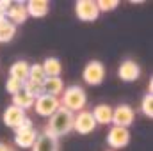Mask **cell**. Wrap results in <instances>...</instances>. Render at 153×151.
I'll list each match as a JSON object with an SVG mask.
<instances>
[{"label": "cell", "mask_w": 153, "mask_h": 151, "mask_svg": "<svg viewBox=\"0 0 153 151\" xmlns=\"http://www.w3.org/2000/svg\"><path fill=\"white\" fill-rule=\"evenodd\" d=\"M23 91H27L29 94H32L34 98H39L41 94H43V85H39V84H32V82H23Z\"/></svg>", "instance_id": "obj_25"}, {"label": "cell", "mask_w": 153, "mask_h": 151, "mask_svg": "<svg viewBox=\"0 0 153 151\" xmlns=\"http://www.w3.org/2000/svg\"><path fill=\"white\" fill-rule=\"evenodd\" d=\"M14 34H16V27L11 21H7V20L0 21V43H9L14 38Z\"/></svg>", "instance_id": "obj_20"}, {"label": "cell", "mask_w": 153, "mask_h": 151, "mask_svg": "<svg viewBox=\"0 0 153 151\" xmlns=\"http://www.w3.org/2000/svg\"><path fill=\"white\" fill-rule=\"evenodd\" d=\"M128 142H130V132H128V128L112 126L109 130V133H107V144L111 148H114V151L119 150V148L128 146Z\"/></svg>", "instance_id": "obj_7"}, {"label": "cell", "mask_w": 153, "mask_h": 151, "mask_svg": "<svg viewBox=\"0 0 153 151\" xmlns=\"http://www.w3.org/2000/svg\"><path fill=\"white\" fill-rule=\"evenodd\" d=\"M94 128H96V121L89 110H80V112L75 114V119H73V130L75 132L85 135V133H91Z\"/></svg>", "instance_id": "obj_6"}, {"label": "cell", "mask_w": 153, "mask_h": 151, "mask_svg": "<svg viewBox=\"0 0 153 151\" xmlns=\"http://www.w3.org/2000/svg\"><path fill=\"white\" fill-rule=\"evenodd\" d=\"M82 78L85 84L89 85H100L105 78V68L100 61H91L85 64L84 71H82Z\"/></svg>", "instance_id": "obj_4"}, {"label": "cell", "mask_w": 153, "mask_h": 151, "mask_svg": "<svg viewBox=\"0 0 153 151\" xmlns=\"http://www.w3.org/2000/svg\"><path fill=\"white\" fill-rule=\"evenodd\" d=\"M41 68H43L46 78H57V76L62 73V64H61V61L55 59V57L45 59V62L41 64Z\"/></svg>", "instance_id": "obj_17"}, {"label": "cell", "mask_w": 153, "mask_h": 151, "mask_svg": "<svg viewBox=\"0 0 153 151\" xmlns=\"http://www.w3.org/2000/svg\"><path fill=\"white\" fill-rule=\"evenodd\" d=\"M2 119H4V124H5V126L18 130V128L23 124V121L27 119V115H25V110H22V109L11 105V107L5 109V112H4V115H2Z\"/></svg>", "instance_id": "obj_9"}, {"label": "cell", "mask_w": 153, "mask_h": 151, "mask_svg": "<svg viewBox=\"0 0 153 151\" xmlns=\"http://www.w3.org/2000/svg\"><path fill=\"white\" fill-rule=\"evenodd\" d=\"M25 9H27V14L29 16H34V18H45L48 14V9H50V4L46 0H30L25 4Z\"/></svg>", "instance_id": "obj_14"}, {"label": "cell", "mask_w": 153, "mask_h": 151, "mask_svg": "<svg viewBox=\"0 0 153 151\" xmlns=\"http://www.w3.org/2000/svg\"><path fill=\"white\" fill-rule=\"evenodd\" d=\"M0 151H14L13 148H9L7 144H4V142H0Z\"/></svg>", "instance_id": "obj_26"}, {"label": "cell", "mask_w": 153, "mask_h": 151, "mask_svg": "<svg viewBox=\"0 0 153 151\" xmlns=\"http://www.w3.org/2000/svg\"><path fill=\"white\" fill-rule=\"evenodd\" d=\"M135 119V112L130 105H117L112 109V126H121V128H128Z\"/></svg>", "instance_id": "obj_5"}, {"label": "cell", "mask_w": 153, "mask_h": 151, "mask_svg": "<svg viewBox=\"0 0 153 151\" xmlns=\"http://www.w3.org/2000/svg\"><path fill=\"white\" fill-rule=\"evenodd\" d=\"M29 68H30L29 62H25V61H16V62L11 66V70H9V76H11V78H16V80H20V82H27V78H29Z\"/></svg>", "instance_id": "obj_18"}, {"label": "cell", "mask_w": 153, "mask_h": 151, "mask_svg": "<svg viewBox=\"0 0 153 151\" xmlns=\"http://www.w3.org/2000/svg\"><path fill=\"white\" fill-rule=\"evenodd\" d=\"M27 9H25V5L23 4H11V7L7 9V13H5V18H9L7 21H11L14 27L16 25H20V23H23L25 20H27Z\"/></svg>", "instance_id": "obj_13"}, {"label": "cell", "mask_w": 153, "mask_h": 151, "mask_svg": "<svg viewBox=\"0 0 153 151\" xmlns=\"http://www.w3.org/2000/svg\"><path fill=\"white\" fill-rule=\"evenodd\" d=\"M22 87H23V82H20V80H16V78H7V82H5V91L11 94V96H14L16 93H20L22 91Z\"/></svg>", "instance_id": "obj_23"}, {"label": "cell", "mask_w": 153, "mask_h": 151, "mask_svg": "<svg viewBox=\"0 0 153 151\" xmlns=\"http://www.w3.org/2000/svg\"><path fill=\"white\" fill-rule=\"evenodd\" d=\"M34 101H36V98L32 94H29L27 91H23V87H22L20 93H16L13 96V105L18 107V109H22V110H27V109L34 107Z\"/></svg>", "instance_id": "obj_19"}, {"label": "cell", "mask_w": 153, "mask_h": 151, "mask_svg": "<svg viewBox=\"0 0 153 151\" xmlns=\"http://www.w3.org/2000/svg\"><path fill=\"white\" fill-rule=\"evenodd\" d=\"M32 151H59V141L52 133L45 132V133L38 135V139L32 146Z\"/></svg>", "instance_id": "obj_12"}, {"label": "cell", "mask_w": 153, "mask_h": 151, "mask_svg": "<svg viewBox=\"0 0 153 151\" xmlns=\"http://www.w3.org/2000/svg\"><path fill=\"white\" fill-rule=\"evenodd\" d=\"M119 5L117 0H98L96 2V7L100 13H109V11H114L116 7Z\"/></svg>", "instance_id": "obj_24"}, {"label": "cell", "mask_w": 153, "mask_h": 151, "mask_svg": "<svg viewBox=\"0 0 153 151\" xmlns=\"http://www.w3.org/2000/svg\"><path fill=\"white\" fill-rule=\"evenodd\" d=\"M141 110L143 114L146 115V117H153V94L152 93H148L144 98H143V103H141Z\"/></svg>", "instance_id": "obj_22"}, {"label": "cell", "mask_w": 153, "mask_h": 151, "mask_svg": "<svg viewBox=\"0 0 153 151\" xmlns=\"http://www.w3.org/2000/svg\"><path fill=\"white\" fill-rule=\"evenodd\" d=\"M27 80L32 82V84H39V85H43V82L46 80V75H45L41 64H32V66L29 68V78H27Z\"/></svg>", "instance_id": "obj_21"}, {"label": "cell", "mask_w": 153, "mask_h": 151, "mask_svg": "<svg viewBox=\"0 0 153 151\" xmlns=\"http://www.w3.org/2000/svg\"><path fill=\"white\" fill-rule=\"evenodd\" d=\"M34 107H36V114L41 117H52L53 114L61 109V101L59 98L55 96H50V94H41L39 98H36L34 101Z\"/></svg>", "instance_id": "obj_3"}, {"label": "cell", "mask_w": 153, "mask_h": 151, "mask_svg": "<svg viewBox=\"0 0 153 151\" xmlns=\"http://www.w3.org/2000/svg\"><path fill=\"white\" fill-rule=\"evenodd\" d=\"M62 91H64V84H62L61 76H57V78H46L43 82V94H50V96L59 98V94H62Z\"/></svg>", "instance_id": "obj_15"}, {"label": "cell", "mask_w": 153, "mask_h": 151, "mask_svg": "<svg viewBox=\"0 0 153 151\" xmlns=\"http://www.w3.org/2000/svg\"><path fill=\"white\" fill-rule=\"evenodd\" d=\"M38 139V133L32 126H20L14 135V142L18 148H32Z\"/></svg>", "instance_id": "obj_10"}, {"label": "cell", "mask_w": 153, "mask_h": 151, "mask_svg": "<svg viewBox=\"0 0 153 151\" xmlns=\"http://www.w3.org/2000/svg\"><path fill=\"white\" fill-rule=\"evenodd\" d=\"M91 114H93L96 124H109L112 121V107L111 105H105V103L96 105Z\"/></svg>", "instance_id": "obj_16"}, {"label": "cell", "mask_w": 153, "mask_h": 151, "mask_svg": "<svg viewBox=\"0 0 153 151\" xmlns=\"http://www.w3.org/2000/svg\"><path fill=\"white\" fill-rule=\"evenodd\" d=\"M75 13L78 20H82V21H94L100 14L96 2H93V0H78L75 4Z\"/></svg>", "instance_id": "obj_8"}, {"label": "cell", "mask_w": 153, "mask_h": 151, "mask_svg": "<svg viewBox=\"0 0 153 151\" xmlns=\"http://www.w3.org/2000/svg\"><path fill=\"white\" fill-rule=\"evenodd\" d=\"M117 75H119L121 80H125V82H135L139 78V75H141V68H139V64L135 61L126 59V61L121 62V66L117 70Z\"/></svg>", "instance_id": "obj_11"}, {"label": "cell", "mask_w": 153, "mask_h": 151, "mask_svg": "<svg viewBox=\"0 0 153 151\" xmlns=\"http://www.w3.org/2000/svg\"><path fill=\"white\" fill-rule=\"evenodd\" d=\"M73 119H75V114L70 112L64 107H61L57 112L50 117L46 132L59 139V137H62V135H66V133H70L73 130Z\"/></svg>", "instance_id": "obj_1"}, {"label": "cell", "mask_w": 153, "mask_h": 151, "mask_svg": "<svg viewBox=\"0 0 153 151\" xmlns=\"http://www.w3.org/2000/svg\"><path fill=\"white\" fill-rule=\"evenodd\" d=\"M59 101H61V107H64L70 112L75 114L84 110V107L87 103V94L80 85H70L62 91V98Z\"/></svg>", "instance_id": "obj_2"}, {"label": "cell", "mask_w": 153, "mask_h": 151, "mask_svg": "<svg viewBox=\"0 0 153 151\" xmlns=\"http://www.w3.org/2000/svg\"><path fill=\"white\" fill-rule=\"evenodd\" d=\"M107 151H114V150H107Z\"/></svg>", "instance_id": "obj_27"}]
</instances>
